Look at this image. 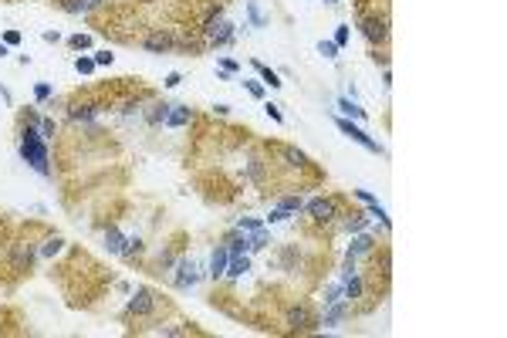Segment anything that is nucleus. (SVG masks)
<instances>
[{
    "instance_id": "6e6552de",
    "label": "nucleus",
    "mask_w": 507,
    "mask_h": 338,
    "mask_svg": "<svg viewBox=\"0 0 507 338\" xmlns=\"http://www.w3.org/2000/svg\"><path fill=\"white\" fill-rule=\"evenodd\" d=\"M372 247H375V240H372L369 234H359L355 240H352V247H349V260H345V267H355V260H359L362 254H369Z\"/></svg>"
},
{
    "instance_id": "412c9836",
    "label": "nucleus",
    "mask_w": 507,
    "mask_h": 338,
    "mask_svg": "<svg viewBox=\"0 0 507 338\" xmlns=\"http://www.w3.org/2000/svg\"><path fill=\"white\" fill-rule=\"evenodd\" d=\"M277 206H281V210H288V213H294V210H301L304 203H301V196H284Z\"/></svg>"
},
{
    "instance_id": "f03ea898",
    "label": "nucleus",
    "mask_w": 507,
    "mask_h": 338,
    "mask_svg": "<svg viewBox=\"0 0 507 338\" xmlns=\"http://www.w3.org/2000/svg\"><path fill=\"white\" fill-rule=\"evenodd\" d=\"M203 34H206V41H210V44H227V41L234 37V24L223 21L220 14H213V17L206 21V27H203Z\"/></svg>"
},
{
    "instance_id": "ea45409f",
    "label": "nucleus",
    "mask_w": 507,
    "mask_h": 338,
    "mask_svg": "<svg viewBox=\"0 0 507 338\" xmlns=\"http://www.w3.org/2000/svg\"><path fill=\"white\" fill-rule=\"evenodd\" d=\"M95 65H112V54H108V51H98V54H95Z\"/></svg>"
},
{
    "instance_id": "7ed1b4c3",
    "label": "nucleus",
    "mask_w": 507,
    "mask_h": 338,
    "mask_svg": "<svg viewBox=\"0 0 507 338\" xmlns=\"http://www.w3.org/2000/svg\"><path fill=\"white\" fill-rule=\"evenodd\" d=\"M338 129H342V135H349L352 142H359L362 149H369V152H382V149H379V142H375L372 135H365L359 125H352L349 119H338Z\"/></svg>"
},
{
    "instance_id": "423d86ee",
    "label": "nucleus",
    "mask_w": 507,
    "mask_h": 338,
    "mask_svg": "<svg viewBox=\"0 0 507 338\" xmlns=\"http://www.w3.org/2000/svg\"><path fill=\"white\" fill-rule=\"evenodd\" d=\"M345 311H349V301H345V298H342V301H328L325 318H321V328H338L342 318H345Z\"/></svg>"
},
{
    "instance_id": "37998d69",
    "label": "nucleus",
    "mask_w": 507,
    "mask_h": 338,
    "mask_svg": "<svg viewBox=\"0 0 507 338\" xmlns=\"http://www.w3.org/2000/svg\"><path fill=\"white\" fill-rule=\"evenodd\" d=\"M220 65H223V71H237V61H230V58H223Z\"/></svg>"
},
{
    "instance_id": "dca6fc26",
    "label": "nucleus",
    "mask_w": 507,
    "mask_h": 338,
    "mask_svg": "<svg viewBox=\"0 0 507 338\" xmlns=\"http://www.w3.org/2000/svg\"><path fill=\"white\" fill-rule=\"evenodd\" d=\"M308 321H311V315H308V308H304V304H298V308L288 311V325H291V328H308Z\"/></svg>"
},
{
    "instance_id": "79ce46f5",
    "label": "nucleus",
    "mask_w": 507,
    "mask_h": 338,
    "mask_svg": "<svg viewBox=\"0 0 507 338\" xmlns=\"http://www.w3.org/2000/svg\"><path fill=\"white\" fill-rule=\"evenodd\" d=\"M44 41H47V44H54V41H61V34H58V31H44Z\"/></svg>"
},
{
    "instance_id": "bb28decb",
    "label": "nucleus",
    "mask_w": 507,
    "mask_h": 338,
    "mask_svg": "<svg viewBox=\"0 0 507 338\" xmlns=\"http://www.w3.org/2000/svg\"><path fill=\"white\" fill-rule=\"evenodd\" d=\"M65 11H71V14H85V11H88V0H68Z\"/></svg>"
},
{
    "instance_id": "a878e982",
    "label": "nucleus",
    "mask_w": 507,
    "mask_h": 338,
    "mask_svg": "<svg viewBox=\"0 0 507 338\" xmlns=\"http://www.w3.org/2000/svg\"><path fill=\"white\" fill-rule=\"evenodd\" d=\"M318 54H325V58H338V44H335V41H318Z\"/></svg>"
},
{
    "instance_id": "72a5a7b5",
    "label": "nucleus",
    "mask_w": 507,
    "mask_h": 338,
    "mask_svg": "<svg viewBox=\"0 0 507 338\" xmlns=\"http://www.w3.org/2000/svg\"><path fill=\"white\" fill-rule=\"evenodd\" d=\"M166 112H169V105H156V112L149 115V119H152V122H162V119H166Z\"/></svg>"
},
{
    "instance_id": "cd10ccee",
    "label": "nucleus",
    "mask_w": 507,
    "mask_h": 338,
    "mask_svg": "<svg viewBox=\"0 0 507 338\" xmlns=\"http://www.w3.org/2000/svg\"><path fill=\"white\" fill-rule=\"evenodd\" d=\"M328 301H342V281H335V284L325 291V304H328Z\"/></svg>"
},
{
    "instance_id": "7c9ffc66",
    "label": "nucleus",
    "mask_w": 507,
    "mask_h": 338,
    "mask_svg": "<svg viewBox=\"0 0 507 338\" xmlns=\"http://www.w3.org/2000/svg\"><path fill=\"white\" fill-rule=\"evenodd\" d=\"M349 230H352V234H359V230H365V216H362V213H352V220H349Z\"/></svg>"
},
{
    "instance_id": "473e14b6",
    "label": "nucleus",
    "mask_w": 507,
    "mask_h": 338,
    "mask_svg": "<svg viewBox=\"0 0 507 338\" xmlns=\"http://www.w3.org/2000/svg\"><path fill=\"white\" fill-rule=\"evenodd\" d=\"M237 227H240L244 234H254V230H260V223H257V220H240Z\"/></svg>"
},
{
    "instance_id": "a18cd8bd",
    "label": "nucleus",
    "mask_w": 507,
    "mask_h": 338,
    "mask_svg": "<svg viewBox=\"0 0 507 338\" xmlns=\"http://www.w3.org/2000/svg\"><path fill=\"white\" fill-rule=\"evenodd\" d=\"M325 4H338V0H325Z\"/></svg>"
},
{
    "instance_id": "f3484780",
    "label": "nucleus",
    "mask_w": 507,
    "mask_h": 338,
    "mask_svg": "<svg viewBox=\"0 0 507 338\" xmlns=\"http://www.w3.org/2000/svg\"><path fill=\"white\" fill-rule=\"evenodd\" d=\"M254 68H257V71H260V78L267 81L270 88H281V78H277V71H270V68H264V65H260V61H254Z\"/></svg>"
},
{
    "instance_id": "a19ab883",
    "label": "nucleus",
    "mask_w": 507,
    "mask_h": 338,
    "mask_svg": "<svg viewBox=\"0 0 507 338\" xmlns=\"http://www.w3.org/2000/svg\"><path fill=\"white\" fill-rule=\"evenodd\" d=\"M355 196H359V200H362V203H375V196H372V193H369V190H355Z\"/></svg>"
},
{
    "instance_id": "2eb2a0df",
    "label": "nucleus",
    "mask_w": 507,
    "mask_h": 338,
    "mask_svg": "<svg viewBox=\"0 0 507 338\" xmlns=\"http://www.w3.org/2000/svg\"><path fill=\"white\" fill-rule=\"evenodd\" d=\"M146 47H149V51H159V54H162V51H169V47H173V37H169V34H149V37H146Z\"/></svg>"
},
{
    "instance_id": "9d476101",
    "label": "nucleus",
    "mask_w": 507,
    "mask_h": 338,
    "mask_svg": "<svg viewBox=\"0 0 507 338\" xmlns=\"http://www.w3.org/2000/svg\"><path fill=\"white\" fill-rule=\"evenodd\" d=\"M152 304H156V301H152V294H149L146 288H139V291L132 294V301H129V311H132V315H149V311H152Z\"/></svg>"
},
{
    "instance_id": "f704fd0d",
    "label": "nucleus",
    "mask_w": 507,
    "mask_h": 338,
    "mask_svg": "<svg viewBox=\"0 0 507 338\" xmlns=\"http://www.w3.org/2000/svg\"><path fill=\"white\" fill-rule=\"evenodd\" d=\"M247 91L254 98H260V95H264V85H260V81H247Z\"/></svg>"
},
{
    "instance_id": "e433bc0d",
    "label": "nucleus",
    "mask_w": 507,
    "mask_h": 338,
    "mask_svg": "<svg viewBox=\"0 0 507 338\" xmlns=\"http://www.w3.org/2000/svg\"><path fill=\"white\" fill-rule=\"evenodd\" d=\"M264 112H267L274 122H281V108H277V105H270V101H267V105H264Z\"/></svg>"
},
{
    "instance_id": "39448f33",
    "label": "nucleus",
    "mask_w": 507,
    "mask_h": 338,
    "mask_svg": "<svg viewBox=\"0 0 507 338\" xmlns=\"http://www.w3.org/2000/svg\"><path fill=\"white\" fill-rule=\"evenodd\" d=\"M362 31H365L369 41H385V37H389V21H385V17H365V21H362Z\"/></svg>"
},
{
    "instance_id": "c85d7f7f",
    "label": "nucleus",
    "mask_w": 507,
    "mask_h": 338,
    "mask_svg": "<svg viewBox=\"0 0 507 338\" xmlns=\"http://www.w3.org/2000/svg\"><path fill=\"white\" fill-rule=\"evenodd\" d=\"M288 216H291L288 210H281V206H274V210L267 213V223H281V220H288Z\"/></svg>"
},
{
    "instance_id": "20e7f679",
    "label": "nucleus",
    "mask_w": 507,
    "mask_h": 338,
    "mask_svg": "<svg viewBox=\"0 0 507 338\" xmlns=\"http://www.w3.org/2000/svg\"><path fill=\"white\" fill-rule=\"evenodd\" d=\"M196 281H200V267H196V260L183 257L180 264H176V277H173V284L183 291V288H193Z\"/></svg>"
},
{
    "instance_id": "a211bd4d",
    "label": "nucleus",
    "mask_w": 507,
    "mask_h": 338,
    "mask_svg": "<svg viewBox=\"0 0 507 338\" xmlns=\"http://www.w3.org/2000/svg\"><path fill=\"white\" fill-rule=\"evenodd\" d=\"M37 132H41V139H54V132H58L54 119H37Z\"/></svg>"
},
{
    "instance_id": "1a4fd4ad",
    "label": "nucleus",
    "mask_w": 507,
    "mask_h": 338,
    "mask_svg": "<svg viewBox=\"0 0 507 338\" xmlns=\"http://www.w3.org/2000/svg\"><path fill=\"white\" fill-rule=\"evenodd\" d=\"M98 112H101V105H95V101H78V105L68 108V115H71L75 122H91Z\"/></svg>"
},
{
    "instance_id": "58836bf2",
    "label": "nucleus",
    "mask_w": 507,
    "mask_h": 338,
    "mask_svg": "<svg viewBox=\"0 0 507 338\" xmlns=\"http://www.w3.org/2000/svg\"><path fill=\"white\" fill-rule=\"evenodd\" d=\"M34 95H37V98H47V95H51V85H47V81H41V85L34 88Z\"/></svg>"
},
{
    "instance_id": "4c0bfd02",
    "label": "nucleus",
    "mask_w": 507,
    "mask_h": 338,
    "mask_svg": "<svg viewBox=\"0 0 507 338\" xmlns=\"http://www.w3.org/2000/svg\"><path fill=\"white\" fill-rule=\"evenodd\" d=\"M180 71H173V75H166V81H162V85H166V88H176V85H180Z\"/></svg>"
},
{
    "instance_id": "aec40b11",
    "label": "nucleus",
    "mask_w": 507,
    "mask_h": 338,
    "mask_svg": "<svg viewBox=\"0 0 507 338\" xmlns=\"http://www.w3.org/2000/svg\"><path fill=\"white\" fill-rule=\"evenodd\" d=\"M230 254H247L250 250V237H237V240H230Z\"/></svg>"
},
{
    "instance_id": "393cba45",
    "label": "nucleus",
    "mask_w": 507,
    "mask_h": 338,
    "mask_svg": "<svg viewBox=\"0 0 507 338\" xmlns=\"http://www.w3.org/2000/svg\"><path fill=\"white\" fill-rule=\"evenodd\" d=\"M284 159H288L291 166H304V162H308V156H304V152H298V149H284Z\"/></svg>"
},
{
    "instance_id": "6ab92c4d",
    "label": "nucleus",
    "mask_w": 507,
    "mask_h": 338,
    "mask_svg": "<svg viewBox=\"0 0 507 338\" xmlns=\"http://www.w3.org/2000/svg\"><path fill=\"white\" fill-rule=\"evenodd\" d=\"M338 108H342L345 115H352V119H362V115H365V112H362V108H359V105H355L352 98H338Z\"/></svg>"
},
{
    "instance_id": "c756f323",
    "label": "nucleus",
    "mask_w": 507,
    "mask_h": 338,
    "mask_svg": "<svg viewBox=\"0 0 507 338\" xmlns=\"http://www.w3.org/2000/svg\"><path fill=\"white\" fill-rule=\"evenodd\" d=\"M71 47H75V51H81V47H91V37H88V34H75V37H71Z\"/></svg>"
},
{
    "instance_id": "9b49d317",
    "label": "nucleus",
    "mask_w": 507,
    "mask_h": 338,
    "mask_svg": "<svg viewBox=\"0 0 507 338\" xmlns=\"http://www.w3.org/2000/svg\"><path fill=\"white\" fill-rule=\"evenodd\" d=\"M250 270V260H247V254H230V260H227V277H244Z\"/></svg>"
},
{
    "instance_id": "5701e85b",
    "label": "nucleus",
    "mask_w": 507,
    "mask_h": 338,
    "mask_svg": "<svg viewBox=\"0 0 507 338\" xmlns=\"http://www.w3.org/2000/svg\"><path fill=\"white\" fill-rule=\"evenodd\" d=\"M247 11H250V21H254V27H264V14H260L257 0H247Z\"/></svg>"
},
{
    "instance_id": "2f4dec72",
    "label": "nucleus",
    "mask_w": 507,
    "mask_h": 338,
    "mask_svg": "<svg viewBox=\"0 0 507 338\" xmlns=\"http://www.w3.org/2000/svg\"><path fill=\"white\" fill-rule=\"evenodd\" d=\"M335 44H338V47H342V44H349V27H345V24H342V27L335 31Z\"/></svg>"
},
{
    "instance_id": "4468645a",
    "label": "nucleus",
    "mask_w": 507,
    "mask_h": 338,
    "mask_svg": "<svg viewBox=\"0 0 507 338\" xmlns=\"http://www.w3.org/2000/svg\"><path fill=\"white\" fill-rule=\"evenodd\" d=\"M105 247H108V254H125V237L119 234L115 227L105 230Z\"/></svg>"
},
{
    "instance_id": "ddd939ff",
    "label": "nucleus",
    "mask_w": 507,
    "mask_h": 338,
    "mask_svg": "<svg viewBox=\"0 0 507 338\" xmlns=\"http://www.w3.org/2000/svg\"><path fill=\"white\" fill-rule=\"evenodd\" d=\"M227 260H230V250H227V247H216L213 257H210V277H223Z\"/></svg>"
},
{
    "instance_id": "4be33fe9",
    "label": "nucleus",
    "mask_w": 507,
    "mask_h": 338,
    "mask_svg": "<svg viewBox=\"0 0 507 338\" xmlns=\"http://www.w3.org/2000/svg\"><path fill=\"white\" fill-rule=\"evenodd\" d=\"M61 247H65V240H61V237H54V240H47L44 247H41V254H44V257H54Z\"/></svg>"
},
{
    "instance_id": "b1692460",
    "label": "nucleus",
    "mask_w": 507,
    "mask_h": 338,
    "mask_svg": "<svg viewBox=\"0 0 507 338\" xmlns=\"http://www.w3.org/2000/svg\"><path fill=\"white\" fill-rule=\"evenodd\" d=\"M75 71H78V75H91V71H95V58H78V61H75Z\"/></svg>"
},
{
    "instance_id": "c03bdc74",
    "label": "nucleus",
    "mask_w": 507,
    "mask_h": 338,
    "mask_svg": "<svg viewBox=\"0 0 507 338\" xmlns=\"http://www.w3.org/2000/svg\"><path fill=\"white\" fill-rule=\"evenodd\" d=\"M7 54H11V51H7V44H0V58H7Z\"/></svg>"
},
{
    "instance_id": "f8f14e48",
    "label": "nucleus",
    "mask_w": 507,
    "mask_h": 338,
    "mask_svg": "<svg viewBox=\"0 0 507 338\" xmlns=\"http://www.w3.org/2000/svg\"><path fill=\"white\" fill-rule=\"evenodd\" d=\"M190 122V108L186 105H169L166 119H162V125H173V129H180V125Z\"/></svg>"
},
{
    "instance_id": "c9c22d12",
    "label": "nucleus",
    "mask_w": 507,
    "mask_h": 338,
    "mask_svg": "<svg viewBox=\"0 0 507 338\" xmlns=\"http://www.w3.org/2000/svg\"><path fill=\"white\" fill-rule=\"evenodd\" d=\"M4 44H7V47H11V44H21V34H17V31H7V34H4Z\"/></svg>"
},
{
    "instance_id": "0eeeda50",
    "label": "nucleus",
    "mask_w": 507,
    "mask_h": 338,
    "mask_svg": "<svg viewBox=\"0 0 507 338\" xmlns=\"http://www.w3.org/2000/svg\"><path fill=\"white\" fill-rule=\"evenodd\" d=\"M308 213H311V220H315V223H328V220L335 216V203H331V200H321V196H318V200L308 203Z\"/></svg>"
},
{
    "instance_id": "f257e3e1",
    "label": "nucleus",
    "mask_w": 507,
    "mask_h": 338,
    "mask_svg": "<svg viewBox=\"0 0 507 338\" xmlns=\"http://www.w3.org/2000/svg\"><path fill=\"white\" fill-rule=\"evenodd\" d=\"M21 156L31 162L41 176H47L51 173V166H47V149H44V139H41V132L34 129V125H27L21 132Z\"/></svg>"
}]
</instances>
